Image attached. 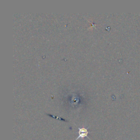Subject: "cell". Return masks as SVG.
<instances>
[{
  "instance_id": "obj_1",
  "label": "cell",
  "mask_w": 140,
  "mask_h": 140,
  "mask_svg": "<svg viewBox=\"0 0 140 140\" xmlns=\"http://www.w3.org/2000/svg\"><path fill=\"white\" fill-rule=\"evenodd\" d=\"M78 134H79V136L75 140H77L79 139H84L85 137H87V138H88V139H89L88 136L89 132L88 131L87 129H85V128H79Z\"/></svg>"
}]
</instances>
